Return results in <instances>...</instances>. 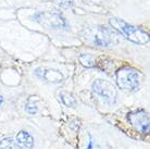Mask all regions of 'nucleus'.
<instances>
[{
    "mask_svg": "<svg viewBox=\"0 0 150 149\" xmlns=\"http://www.w3.org/2000/svg\"><path fill=\"white\" fill-rule=\"evenodd\" d=\"M81 37L86 44L90 46L109 48L119 44L121 35L110 27L101 25H91L87 26L82 31Z\"/></svg>",
    "mask_w": 150,
    "mask_h": 149,
    "instance_id": "nucleus-1",
    "label": "nucleus"
},
{
    "mask_svg": "<svg viewBox=\"0 0 150 149\" xmlns=\"http://www.w3.org/2000/svg\"><path fill=\"white\" fill-rule=\"evenodd\" d=\"M109 23L110 25L113 27V30L116 31L120 35L126 37L128 40H131L134 44L146 45L149 43V34L145 31L138 28V27H135V26L128 24L123 20L113 18V19L109 20Z\"/></svg>",
    "mask_w": 150,
    "mask_h": 149,
    "instance_id": "nucleus-2",
    "label": "nucleus"
},
{
    "mask_svg": "<svg viewBox=\"0 0 150 149\" xmlns=\"http://www.w3.org/2000/svg\"><path fill=\"white\" fill-rule=\"evenodd\" d=\"M116 83L121 89L135 92L139 86V73L131 67H123L116 72Z\"/></svg>",
    "mask_w": 150,
    "mask_h": 149,
    "instance_id": "nucleus-3",
    "label": "nucleus"
},
{
    "mask_svg": "<svg viewBox=\"0 0 150 149\" xmlns=\"http://www.w3.org/2000/svg\"><path fill=\"white\" fill-rule=\"evenodd\" d=\"M33 20L52 30H68L70 27L67 20L58 12H38L33 16Z\"/></svg>",
    "mask_w": 150,
    "mask_h": 149,
    "instance_id": "nucleus-4",
    "label": "nucleus"
},
{
    "mask_svg": "<svg viewBox=\"0 0 150 149\" xmlns=\"http://www.w3.org/2000/svg\"><path fill=\"white\" fill-rule=\"evenodd\" d=\"M93 90L96 95L102 98L108 104H114L117 97V92L113 84L105 79H97L93 84Z\"/></svg>",
    "mask_w": 150,
    "mask_h": 149,
    "instance_id": "nucleus-5",
    "label": "nucleus"
},
{
    "mask_svg": "<svg viewBox=\"0 0 150 149\" xmlns=\"http://www.w3.org/2000/svg\"><path fill=\"white\" fill-rule=\"evenodd\" d=\"M127 118L129 123L138 132L144 133V134L149 132L150 120L148 112H146L145 110H135V111L129 112Z\"/></svg>",
    "mask_w": 150,
    "mask_h": 149,
    "instance_id": "nucleus-6",
    "label": "nucleus"
},
{
    "mask_svg": "<svg viewBox=\"0 0 150 149\" xmlns=\"http://www.w3.org/2000/svg\"><path fill=\"white\" fill-rule=\"evenodd\" d=\"M14 142L16 149H33L34 147V139L26 131H20Z\"/></svg>",
    "mask_w": 150,
    "mask_h": 149,
    "instance_id": "nucleus-7",
    "label": "nucleus"
},
{
    "mask_svg": "<svg viewBox=\"0 0 150 149\" xmlns=\"http://www.w3.org/2000/svg\"><path fill=\"white\" fill-rule=\"evenodd\" d=\"M37 75H39L40 77H44L46 81L51 83H60L63 81V75L61 72L58 70H52V69H48V70H40L38 69L35 72Z\"/></svg>",
    "mask_w": 150,
    "mask_h": 149,
    "instance_id": "nucleus-8",
    "label": "nucleus"
},
{
    "mask_svg": "<svg viewBox=\"0 0 150 149\" xmlns=\"http://www.w3.org/2000/svg\"><path fill=\"white\" fill-rule=\"evenodd\" d=\"M79 62L86 67H93L95 65V60L90 55H81L79 56Z\"/></svg>",
    "mask_w": 150,
    "mask_h": 149,
    "instance_id": "nucleus-9",
    "label": "nucleus"
},
{
    "mask_svg": "<svg viewBox=\"0 0 150 149\" xmlns=\"http://www.w3.org/2000/svg\"><path fill=\"white\" fill-rule=\"evenodd\" d=\"M60 98H61V100H62V102H63L65 106H68V107H73L75 104V98L72 94L61 93Z\"/></svg>",
    "mask_w": 150,
    "mask_h": 149,
    "instance_id": "nucleus-10",
    "label": "nucleus"
},
{
    "mask_svg": "<svg viewBox=\"0 0 150 149\" xmlns=\"http://www.w3.org/2000/svg\"><path fill=\"white\" fill-rule=\"evenodd\" d=\"M0 149H16V145L12 138H4L0 140Z\"/></svg>",
    "mask_w": 150,
    "mask_h": 149,
    "instance_id": "nucleus-11",
    "label": "nucleus"
},
{
    "mask_svg": "<svg viewBox=\"0 0 150 149\" xmlns=\"http://www.w3.org/2000/svg\"><path fill=\"white\" fill-rule=\"evenodd\" d=\"M25 110L30 114H36V112H37V106H36L35 102L32 101V99H30L28 102L26 104V106H25Z\"/></svg>",
    "mask_w": 150,
    "mask_h": 149,
    "instance_id": "nucleus-12",
    "label": "nucleus"
},
{
    "mask_svg": "<svg viewBox=\"0 0 150 149\" xmlns=\"http://www.w3.org/2000/svg\"><path fill=\"white\" fill-rule=\"evenodd\" d=\"M86 149H99V147L97 146V144H96V142H95V139L93 138L91 135H89V142H88Z\"/></svg>",
    "mask_w": 150,
    "mask_h": 149,
    "instance_id": "nucleus-13",
    "label": "nucleus"
},
{
    "mask_svg": "<svg viewBox=\"0 0 150 149\" xmlns=\"http://www.w3.org/2000/svg\"><path fill=\"white\" fill-rule=\"evenodd\" d=\"M2 102H4V97H2L1 95H0V106L2 104Z\"/></svg>",
    "mask_w": 150,
    "mask_h": 149,
    "instance_id": "nucleus-14",
    "label": "nucleus"
}]
</instances>
